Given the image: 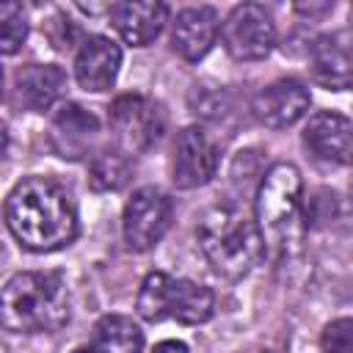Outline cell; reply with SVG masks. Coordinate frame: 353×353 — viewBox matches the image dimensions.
I'll use <instances>...</instances> for the list:
<instances>
[{
    "instance_id": "6da1fadb",
    "label": "cell",
    "mask_w": 353,
    "mask_h": 353,
    "mask_svg": "<svg viewBox=\"0 0 353 353\" xmlns=\"http://www.w3.org/2000/svg\"><path fill=\"white\" fill-rule=\"evenodd\" d=\"M14 240L36 254L58 251L77 237V212L69 193L50 176L19 179L3 204Z\"/></svg>"
},
{
    "instance_id": "7a4b0ae2",
    "label": "cell",
    "mask_w": 353,
    "mask_h": 353,
    "mask_svg": "<svg viewBox=\"0 0 353 353\" xmlns=\"http://www.w3.org/2000/svg\"><path fill=\"white\" fill-rule=\"evenodd\" d=\"M66 281L50 270H25L0 290V325L11 334H52L69 323Z\"/></svg>"
},
{
    "instance_id": "3957f363",
    "label": "cell",
    "mask_w": 353,
    "mask_h": 353,
    "mask_svg": "<svg viewBox=\"0 0 353 353\" xmlns=\"http://www.w3.org/2000/svg\"><path fill=\"white\" fill-rule=\"evenodd\" d=\"M196 240L207 265L229 281L248 276L265 254V243L254 218L234 204H218L207 210L196 226Z\"/></svg>"
},
{
    "instance_id": "277c9868",
    "label": "cell",
    "mask_w": 353,
    "mask_h": 353,
    "mask_svg": "<svg viewBox=\"0 0 353 353\" xmlns=\"http://www.w3.org/2000/svg\"><path fill=\"white\" fill-rule=\"evenodd\" d=\"M254 212L265 245L290 251V245L298 243L303 229V179L292 163H276L265 171L256 188Z\"/></svg>"
},
{
    "instance_id": "5b68a950",
    "label": "cell",
    "mask_w": 353,
    "mask_h": 353,
    "mask_svg": "<svg viewBox=\"0 0 353 353\" xmlns=\"http://www.w3.org/2000/svg\"><path fill=\"white\" fill-rule=\"evenodd\" d=\"M135 309L146 323L176 320L185 325H199L212 317L215 295L210 287L199 281L176 279L163 270H152L138 290Z\"/></svg>"
},
{
    "instance_id": "8992f818",
    "label": "cell",
    "mask_w": 353,
    "mask_h": 353,
    "mask_svg": "<svg viewBox=\"0 0 353 353\" xmlns=\"http://www.w3.org/2000/svg\"><path fill=\"white\" fill-rule=\"evenodd\" d=\"M110 132L119 143V152L138 154L154 146L165 130V113L160 102L143 97V94H121L108 108Z\"/></svg>"
},
{
    "instance_id": "52a82bcc",
    "label": "cell",
    "mask_w": 353,
    "mask_h": 353,
    "mask_svg": "<svg viewBox=\"0 0 353 353\" xmlns=\"http://www.w3.org/2000/svg\"><path fill=\"white\" fill-rule=\"evenodd\" d=\"M221 41L234 61H262L276 47V25L265 6L240 3L221 22Z\"/></svg>"
},
{
    "instance_id": "ba28073f",
    "label": "cell",
    "mask_w": 353,
    "mask_h": 353,
    "mask_svg": "<svg viewBox=\"0 0 353 353\" xmlns=\"http://www.w3.org/2000/svg\"><path fill=\"white\" fill-rule=\"evenodd\" d=\"M171 199L160 188H138L124 204L121 234L130 251H152L171 226Z\"/></svg>"
},
{
    "instance_id": "9c48e42d",
    "label": "cell",
    "mask_w": 353,
    "mask_h": 353,
    "mask_svg": "<svg viewBox=\"0 0 353 353\" xmlns=\"http://www.w3.org/2000/svg\"><path fill=\"white\" fill-rule=\"evenodd\" d=\"M218 168V149L201 127H185L174 143L171 179L179 190H193L207 185Z\"/></svg>"
},
{
    "instance_id": "30bf717a",
    "label": "cell",
    "mask_w": 353,
    "mask_h": 353,
    "mask_svg": "<svg viewBox=\"0 0 353 353\" xmlns=\"http://www.w3.org/2000/svg\"><path fill=\"white\" fill-rule=\"evenodd\" d=\"M309 105H312L309 88L295 77H281V80H273L270 85H265L254 97V116L265 127L284 130V127H292L295 121H301L309 113Z\"/></svg>"
},
{
    "instance_id": "8fae6325",
    "label": "cell",
    "mask_w": 353,
    "mask_h": 353,
    "mask_svg": "<svg viewBox=\"0 0 353 353\" xmlns=\"http://www.w3.org/2000/svg\"><path fill=\"white\" fill-rule=\"evenodd\" d=\"M218 11L212 6H190V8H182L171 25V47L179 58L196 63L201 61L215 39H218Z\"/></svg>"
},
{
    "instance_id": "7c38bea8",
    "label": "cell",
    "mask_w": 353,
    "mask_h": 353,
    "mask_svg": "<svg viewBox=\"0 0 353 353\" xmlns=\"http://www.w3.org/2000/svg\"><path fill=\"white\" fill-rule=\"evenodd\" d=\"M121 69V47L110 36H88L74 58V77L85 91H108Z\"/></svg>"
},
{
    "instance_id": "4fadbf2b",
    "label": "cell",
    "mask_w": 353,
    "mask_h": 353,
    "mask_svg": "<svg viewBox=\"0 0 353 353\" xmlns=\"http://www.w3.org/2000/svg\"><path fill=\"white\" fill-rule=\"evenodd\" d=\"M309 72L312 77L331 88V91H345L350 88V30H334L309 47Z\"/></svg>"
},
{
    "instance_id": "5bb4252c",
    "label": "cell",
    "mask_w": 353,
    "mask_h": 353,
    "mask_svg": "<svg viewBox=\"0 0 353 353\" xmlns=\"http://www.w3.org/2000/svg\"><path fill=\"white\" fill-rule=\"evenodd\" d=\"M350 130L353 127L345 113L320 110L309 119L303 130V143L314 157L325 163L347 165L350 163Z\"/></svg>"
},
{
    "instance_id": "9a60e30c",
    "label": "cell",
    "mask_w": 353,
    "mask_h": 353,
    "mask_svg": "<svg viewBox=\"0 0 353 353\" xmlns=\"http://www.w3.org/2000/svg\"><path fill=\"white\" fill-rule=\"evenodd\" d=\"M168 14H171V8L165 3L127 0V3L110 6V22H113L116 33L132 47H146L149 41H154L165 28Z\"/></svg>"
},
{
    "instance_id": "2e32d148",
    "label": "cell",
    "mask_w": 353,
    "mask_h": 353,
    "mask_svg": "<svg viewBox=\"0 0 353 353\" xmlns=\"http://www.w3.org/2000/svg\"><path fill=\"white\" fill-rule=\"evenodd\" d=\"M99 135V119L77 102H66L52 116V146L61 157H83Z\"/></svg>"
},
{
    "instance_id": "e0dca14e",
    "label": "cell",
    "mask_w": 353,
    "mask_h": 353,
    "mask_svg": "<svg viewBox=\"0 0 353 353\" xmlns=\"http://www.w3.org/2000/svg\"><path fill=\"white\" fill-rule=\"evenodd\" d=\"M17 99L33 110H50L66 91V72L58 63H28L17 72Z\"/></svg>"
},
{
    "instance_id": "ac0fdd59",
    "label": "cell",
    "mask_w": 353,
    "mask_h": 353,
    "mask_svg": "<svg viewBox=\"0 0 353 353\" xmlns=\"http://www.w3.org/2000/svg\"><path fill=\"white\" fill-rule=\"evenodd\" d=\"M91 353H143V331L127 314H105L94 325Z\"/></svg>"
},
{
    "instance_id": "d6986e66",
    "label": "cell",
    "mask_w": 353,
    "mask_h": 353,
    "mask_svg": "<svg viewBox=\"0 0 353 353\" xmlns=\"http://www.w3.org/2000/svg\"><path fill=\"white\" fill-rule=\"evenodd\" d=\"M130 157L119 149H102L99 154L91 157V168H88V182L94 190L99 193H110V190H121L130 179Z\"/></svg>"
},
{
    "instance_id": "ffe728a7",
    "label": "cell",
    "mask_w": 353,
    "mask_h": 353,
    "mask_svg": "<svg viewBox=\"0 0 353 353\" xmlns=\"http://www.w3.org/2000/svg\"><path fill=\"white\" fill-rule=\"evenodd\" d=\"M28 39V11L17 0H0V55H14Z\"/></svg>"
},
{
    "instance_id": "44dd1931",
    "label": "cell",
    "mask_w": 353,
    "mask_h": 353,
    "mask_svg": "<svg viewBox=\"0 0 353 353\" xmlns=\"http://www.w3.org/2000/svg\"><path fill=\"white\" fill-rule=\"evenodd\" d=\"M323 353H353V320L339 317L323 328Z\"/></svg>"
},
{
    "instance_id": "7402d4cb",
    "label": "cell",
    "mask_w": 353,
    "mask_h": 353,
    "mask_svg": "<svg viewBox=\"0 0 353 353\" xmlns=\"http://www.w3.org/2000/svg\"><path fill=\"white\" fill-rule=\"evenodd\" d=\"M152 353H190V350H188V345L179 342V339H163V342L154 345Z\"/></svg>"
},
{
    "instance_id": "603a6c76",
    "label": "cell",
    "mask_w": 353,
    "mask_h": 353,
    "mask_svg": "<svg viewBox=\"0 0 353 353\" xmlns=\"http://www.w3.org/2000/svg\"><path fill=\"white\" fill-rule=\"evenodd\" d=\"M334 8V3H323V6H298V11H303V14H325V11H331Z\"/></svg>"
},
{
    "instance_id": "cb8c5ba5",
    "label": "cell",
    "mask_w": 353,
    "mask_h": 353,
    "mask_svg": "<svg viewBox=\"0 0 353 353\" xmlns=\"http://www.w3.org/2000/svg\"><path fill=\"white\" fill-rule=\"evenodd\" d=\"M8 149V124L0 119V154Z\"/></svg>"
},
{
    "instance_id": "d4e9b609",
    "label": "cell",
    "mask_w": 353,
    "mask_h": 353,
    "mask_svg": "<svg viewBox=\"0 0 353 353\" xmlns=\"http://www.w3.org/2000/svg\"><path fill=\"white\" fill-rule=\"evenodd\" d=\"M0 102H3V66H0Z\"/></svg>"
},
{
    "instance_id": "484cf974",
    "label": "cell",
    "mask_w": 353,
    "mask_h": 353,
    "mask_svg": "<svg viewBox=\"0 0 353 353\" xmlns=\"http://www.w3.org/2000/svg\"><path fill=\"white\" fill-rule=\"evenodd\" d=\"M74 353H91V347H77Z\"/></svg>"
}]
</instances>
